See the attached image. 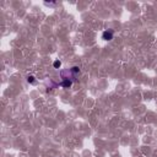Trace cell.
Returning a JSON list of instances; mask_svg holds the SVG:
<instances>
[{"mask_svg": "<svg viewBox=\"0 0 157 157\" xmlns=\"http://www.w3.org/2000/svg\"><path fill=\"white\" fill-rule=\"evenodd\" d=\"M113 36H114V31L108 30V31H104V32H103L102 38H103L104 41H111V39H113Z\"/></svg>", "mask_w": 157, "mask_h": 157, "instance_id": "cell-1", "label": "cell"}, {"mask_svg": "<svg viewBox=\"0 0 157 157\" xmlns=\"http://www.w3.org/2000/svg\"><path fill=\"white\" fill-rule=\"evenodd\" d=\"M71 85H72V81H70V80H63V82L60 84V86L65 87V88H70Z\"/></svg>", "mask_w": 157, "mask_h": 157, "instance_id": "cell-2", "label": "cell"}, {"mask_svg": "<svg viewBox=\"0 0 157 157\" xmlns=\"http://www.w3.org/2000/svg\"><path fill=\"white\" fill-rule=\"evenodd\" d=\"M27 81L30 82V84H32V85H35L36 84V80H35V76H32V75H30L28 77H27Z\"/></svg>", "mask_w": 157, "mask_h": 157, "instance_id": "cell-3", "label": "cell"}, {"mask_svg": "<svg viewBox=\"0 0 157 157\" xmlns=\"http://www.w3.org/2000/svg\"><path fill=\"white\" fill-rule=\"evenodd\" d=\"M60 66H61V61L60 60H55V61H54V68H55V69H59Z\"/></svg>", "mask_w": 157, "mask_h": 157, "instance_id": "cell-4", "label": "cell"}]
</instances>
